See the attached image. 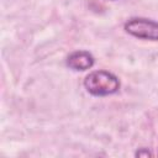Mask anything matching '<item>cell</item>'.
Segmentation results:
<instances>
[{
    "label": "cell",
    "mask_w": 158,
    "mask_h": 158,
    "mask_svg": "<svg viewBox=\"0 0 158 158\" xmlns=\"http://www.w3.org/2000/svg\"><path fill=\"white\" fill-rule=\"evenodd\" d=\"M95 63L93 54L88 51H75L67 58V65L73 70H86L90 69Z\"/></svg>",
    "instance_id": "obj_3"
},
{
    "label": "cell",
    "mask_w": 158,
    "mask_h": 158,
    "mask_svg": "<svg viewBox=\"0 0 158 158\" xmlns=\"http://www.w3.org/2000/svg\"><path fill=\"white\" fill-rule=\"evenodd\" d=\"M84 86L94 96H107L120 89V80L107 70H94L85 77Z\"/></svg>",
    "instance_id": "obj_1"
},
{
    "label": "cell",
    "mask_w": 158,
    "mask_h": 158,
    "mask_svg": "<svg viewBox=\"0 0 158 158\" xmlns=\"http://www.w3.org/2000/svg\"><path fill=\"white\" fill-rule=\"evenodd\" d=\"M136 156H137V157H142V156H144V157H151V156H152V153H151L148 149H146V148H142L141 151H137Z\"/></svg>",
    "instance_id": "obj_4"
},
{
    "label": "cell",
    "mask_w": 158,
    "mask_h": 158,
    "mask_svg": "<svg viewBox=\"0 0 158 158\" xmlns=\"http://www.w3.org/2000/svg\"><path fill=\"white\" fill-rule=\"evenodd\" d=\"M125 31L139 40L148 41H158V22L143 19V17H133L130 19L125 23Z\"/></svg>",
    "instance_id": "obj_2"
}]
</instances>
